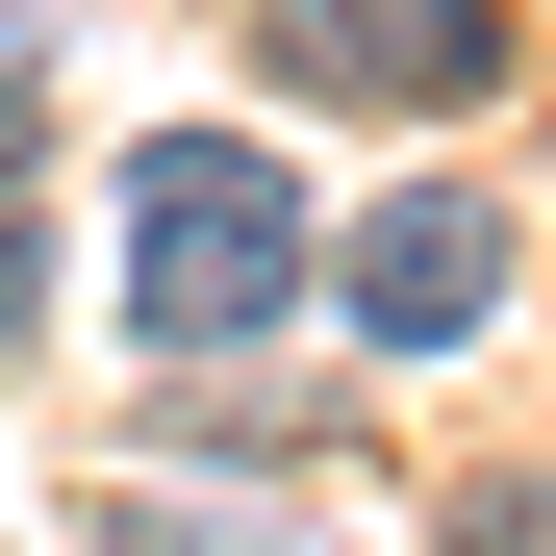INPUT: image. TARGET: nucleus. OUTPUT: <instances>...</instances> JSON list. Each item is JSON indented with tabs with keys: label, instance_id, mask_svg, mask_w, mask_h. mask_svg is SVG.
Returning a JSON list of instances; mask_svg holds the SVG:
<instances>
[{
	"label": "nucleus",
	"instance_id": "obj_1",
	"mask_svg": "<svg viewBox=\"0 0 556 556\" xmlns=\"http://www.w3.org/2000/svg\"><path fill=\"white\" fill-rule=\"evenodd\" d=\"M304 278H329L304 253V177H278L253 127H152L127 152V354H152V380H228Z\"/></svg>",
	"mask_w": 556,
	"mask_h": 556
},
{
	"label": "nucleus",
	"instance_id": "obj_2",
	"mask_svg": "<svg viewBox=\"0 0 556 556\" xmlns=\"http://www.w3.org/2000/svg\"><path fill=\"white\" fill-rule=\"evenodd\" d=\"M253 76L329 127H455L506 76V0H253Z\"/></svg>",
	"mask_w": 556,
	"mask_h": 556
},
{
	"label": "nucleus",
	"instance_id": "obj_3",
	"mask_svg": "<svg viewBox=\"0 0 556 556\" xmlns=\"http://www.w3.org/2000/svg\"><path fill=\"white\" fill-rule=\"evenodd\" d=\"M329 304L380 329V354H455V329L506 304V203H481V177H405V203H354V253H329Z\"/></svg>",
	"mask_w": 556,
	"mask_h": 556
},
{
	"label": "nucleus",
	"instance_id": "obj_4",
	"mask_svg": "<svg viewBox=\"0 0 556 556\" xmlns=\"http://www.w3.org/2000/svg\"><path fill=\"white\" fill-rule=\"evenodd\" d=\"M26 304H51V102H0V354H26Z\"/></svg>",
	"mask_w": 556,
	"mask_h": 556
},
{
	"label": "nucleus",
	"instance_id": "obj_5",
	"mask_svg": "<svg viewBox=\"0 0 556 556\" xmlns=\"http://www.w3.org/2000/svg\"><path fill=\"white\" fill-rule=\"evenodd\" d=\"M76 556H253V531H177V506H102V531H76Z\"/></svg>",
	"mask_w": 556,
	"mask_h": 556
}]
</instances>
